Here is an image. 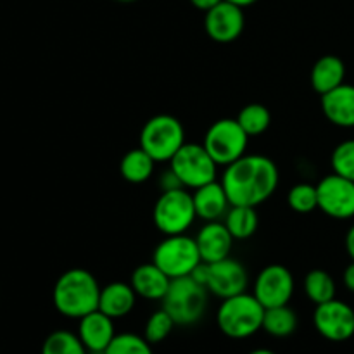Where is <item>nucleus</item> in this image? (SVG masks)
<instances>
[{"label":"nucleus","instance_id":"1","mask_svg":"<svg viewBox=\"0 0 354 354\" xmlns=\"http://www.w3.org/2000/svg\"><path fill=\"white\" fill-rule=\"evenodd\" d=\"M279 168L266 156L244 154L225 166L221 185L232 206L258 207L272 197L279 187Z\"/></svg>","mask_w":354,"mask_h":354},{"label":"nucleus","instance_id":"2","mask_svg":"<svg viewBox=\"0 0 354 354\" xmlns=\"http://www.w3.org/2000/svg\"><path fill=\"white\" fill-rule=\"evenodd\" d=\"M100 289L95 277L83 268H71L62 273L54 286L52 299L62 317L80 318L99 310Z\"/></svg>","mask_w":354,"mask_h":354},{"label":"nucleus","instance_id":"3","mask_svg":"<svg viewBox=\"0 0 354 354\" xmlns=\"http://www.w3.org/2000/svg\"><path fill=\"white\" fill-rule=\"evenodd\" d=\"M265 306L254 294L242 292L223 299L218 310L216 322L220 330L230 339H248L263 328Z\"/></svg>","mask_w":354,"mask_h":354},{"label":"nucleus","instance_id":"4","mask_svg":"<svg viewBox=\"0 0 354 354\" xmlns=\"http://www.w3.org/2000/svg\"><path fill=\"white\" fill-rule=\"evenodd\" d=\"M206 286L197 282L192 275L175 279L169 283L166 296L162 297V310L169 313L180 327H189L197 324L204 317L207 308Z\"/></svg>","mask_w":354,"mask_h":354},{"label":"nucleus","instance_id":"5","mask_svg":"<svg viewBox=\"0 0 354 354\" xmlns=\"http://www.w3.org/2000/svg\"><path fill=\"white\" fill-rule=\"evenodd\" d=\"M185 144V130L178 118L158 114L145 121L140 131V147L156 162L171 161L173 156Z\"/></svg>","mask_w":354,"mask_h":354},{"label":"nucleus","instance_id":"6","mask_svg":"<svg viewBox=\"0 0 354 354\" xmlns=\"http://www.w3.org/2000/svg\"><path fill=\"white\" fill-rule=\"evenodd\" d=\"M152 263L158 265L171 280L189 277L203 263L196 239L187 234L165 235L156 245Z\"/></svg>","mask_w":354,"mask_h":354},{"label":"nucleus","instance_id":"7","mask_svg":"<svg viewBox=\"0 0 354 354\" xmlns=\"http://www.w3.org/2000/svg\"><path fill=\"white\" fill-rule=\"evenodd\" d=\"M194 279L206 286L213 296L228 299L245 292L249 283V275L245 266L232 256L214 263H201L192 273Z\"/></svg>","mask_w":354,"mask_h":354},{"label":"nucleus","instance_id":"8","mask_svg":"<svg viewBox=\"0 0 354 354\" xmlns=\"http://www.w3.org/2000/svg\"><path fill=\"white\" fill-rule=\"evenodd\" d=\"M154 225L162 235L187 234L196 221V206L187 189L162 190L152 211Z\"/></svg>","mask_w":354,"mask_h":354},{"label":"nucleus","instance_id":"9","mask_svg":"<svg viewBox=\"0 0 354 354\" xmlns=\"http://www.w3.org/2000/svg\"><path fill=\"white\" fill-rule=\"evenodd\" d=\"M169 169L185 189H199L216 180L218 165L203 144H183L169 161Z\"/></svg>","mask_w":354,"mask_h":354},{"label":"nucleus","instance_id":"10","mask_svg":"<svg viewBox=\"0 0 354 354\" xmlns=\"http://www.w3.org/2000/svg\"><path fill=\"white\" fill-rule=\"evenodd\" d=\"M249 135L237 120L223 118L207 128L203 145L218 166H228L241 159L248 149Z\"/></svg>","mask_w":354,"mask_h":354},{"label":"nucleus","instance_id":"11","mask_svg":"<svg viewBox=\"0 0 354 354\" xmlns=\"http://www.w3.org/2000/svg\"><path fill=\"white\" fill-rule=\"evenodd\" d=\"M318 209L334 220H349L354 216V182L332 173L317 185Z\"/></svg>","mask_w":354,"mask_h":354},{"label":"nucleus","instance_id":"12","mask_svg":"<svg viewBox=\"0 0 354 354\" xmlns=\"http://www.w3.org/2000/svg\"><path fill=\"white\" fill-rule=\"evenodd\" d=\"M294 289H296V282L289 268L283 265H268L256 277L252 294L266 310V308L289 304Z\"/></svg>","mask_w":354,"mask_h":354},{"label":"nucleus","instance_id":"13","mask_svg":"<svg viewBox=\"0 0 354 354\" xmlns=\"http://www.w3.org/2000/svg\"><path fill=\"white\" fill-rule=\"evenodd\" d=\"M313 324L327 341L344 342L354 335V310L342 301H327L317 306Z\"/></svg>","mask_w":354,"mask_h":354},{"label":"nucleus","instance_id":"14","mask_svg":"<svg viewBox=\"0 0 354 354\" xmlns=\"http://www.w3.org/2000/svg\"><path fill=\"white\" fill-rule=\"evenodd\" d=\"M245 26L244 9L235 3L223 0L204 17V28L209 38L216 44H232L242 35Z\"/></svg>","mask_w":354,"mask_h":354},{"label":"nucleus","instance_id":"15","mask_svg":"<svg viewBox=\"0 0 354 354\" xmlns=\"http://www.w3.org/2000/svg\"><path fill=\"white\" fill-rule=\"evenodd\" d=\"M78 337L82 339L83 346L90 353L104 354V351L113 342V339L116 337L114 320L100 310L92 311L86 317L80 318Z\"/></svg>","mask_w":354,"mask_h":354},{"label":"nucleus","instance_id":"16","mask_svg":"<svg viewBox=\"0 0 354 354\" xmlns=\"http://www.w3.org/2000/svg\"><path fill=\"white\" fill-rule=\"evenodd\" d=\"M234 241L235 239L223 221H206L196 237L203 263H214L228 258Z\"/></svg>","mask_w":354,"mask_h":354},{"label":"nucleus","instance_id":"17","mask_svg":"<svg viewBox=\"0 0 354 354\" xmlns=\"http://www.w3.org/2000/svg\"><path fill=\"white\" fill-rule=\"evenodd\" d=\"M320 97L322 111L332 124L341 128H354V85L342 83L337 88Z\"/></svg>","mask_w":354,"mask_h":354},{"label":"nucleus","instance_id":"18","mask_svg":"<svg viewBox=\"0 0 354 354\" xmlns=\"http://www.w3.org/2000/svg\"><path fill=\"white\" fill-rule=\"evenodd\" d=\"M192 199L197 218L204 221H220L232 206L223 185L216 180L194 190Z\"/></svg>","mask_w":354,"mask_h":354},{"label":"nucleus","instance_id":"19","mask_svg":"<svg viewBox=\"0 0 354 354\" xmlns=\"http://www.w3.org/2000/svg\"><path fill=\"white\" fill-rule=\"evenodd\" d=\"M131 287L138 297L149 301H162L169 289L171 279L154 263L137 266L131 273Z\"/></svg>","mask_w":354,"mask_h":354},{"label":"nucleus","instance_id":"20","mask_svg":"<svg viewBox=\"0 0 354 354\" xmlns=\"http://www.w3.org/2000/svg\"><path fill=\"white\" fill-rule=\"evenodd\" d=\"M135 303H137V292L133 290L131 283L111 282L100 289L99 310L113 320L131 313Z\"/></svg>","mask_w":354,"mask_h":354},{"label":"nucleus","instance_id":"21","mask_svg":"<svg viewBox=\"0 0 354 354\" xmlns=\"http://www.w3.org/2000/svg\"><path fill=\"white\" fill-rule=\"evenodd\" d=\"M346 78V64L341 57L337 55H322L317 62L313 64L310 73L311 86L317 93L324 95V93L330 92V90L337 88L339 85L344 83Z\"/></svg>","mask_w":354,"mask_h":354},{"label":"nucleus","instance_id":"22","mask_svg":"<svg viewBox=\"0 0 354 354\" xmlns=\"http://www.w3.org/2000/svg\"><path fill=\"white\" fill-rule=\"evenodd\" d=\"M156 161L142 147L131 149L121 158L120 173L130 183H144L154 173Z\"/></svg>","mask_w":354,"mask_h":354},{"label":"nucleus","instance_id":"23","mask_svg":"<svg viewBox=\"0 0 354 354\" xmlns=\"http://www.w3.org/2000/svg\"><path fill=\"white\" fill-rule=\"evenodd\" d=\"M225 225L235 241H244L252 237L259 227V218L256 207L251 206H230L225 214Z\"/></svg>","mask_w":354,"mask_h":354},{"label":"nucleus","instance_id":"24","mask_svg":"<svg viewBox=\"0 0 354 354\" xmlns=\"http://www.w3.org/2000/svg\"><path fill=\"white\" fill-rule=\"evenodd\" d=\"M297 328V315L289 304L266 308L263 318V330L273 337H289Z\"/></svg>","mask_w":354,"mask_h":354},{"label":"nucleus","instance_id":"25","mask_svg":"<svg viewBox=\"0 0 354 354\" xmlns=\"http://www.w3.org/2000/svg\"><path fill=\"white\" fill-rule=\"evenodd\" d=\"M304 292H306L308 299L315 306H318V304L335 299V282L330 273L325 270H311L304 279Z\"/></svg>","mask_w":354,"mask_h":354},{"label":"nucleus","instance_id":"26","mask_svg":"<svg viewBox=\"0 0 354 354\" xmlns=\"http://www.w3.org/2000/svg\"><path fill=\"white\" fill-rule=\"evenodd\" d=\"M235 120L239 121L242 130L249 137H258V135H263L268 130L270 123H272V113L263 104L252 102L242 107L241 113H239V116Z\"/></svg>","mask_w":354,"mask_h":354},{"label":"nucleus","instance_id":"27","mask_svg":"<svg viewBox=\"0 0 354 354\" xmlns=\"http://www.w3.org/2000/svg\"><path fill=\"white\" fill-rule=\"evenodd\" d=\"M41 354H88L78 334L68 330H55L45 339Z\"/></svg>","mask_w":354,"mask_h":354},{"label":"nucleus","instance_id":"28","mask_svg":"<svg viewBox=\"0 0 354 354\" xmlns=\"http://www.w3.org/2000/svg\"><path fill=\"white\" fill-rule=\"evenodd\" d=\"M287 204L292 211L299 214H308L318 207L317 185L311 183H297L287 194Z\"/></svg>","mask_w":354,"mask_h":354},{"label":"nucleus","instance_id":"29","mask_svg":"<svg viewBox=\"0 0 354 354\" xmlns=\"http://www.w3.org/2000/svg\"><path fill=\"white\" fill-rule=\"evenodd\" d=\"M175 320L169 317V313L166 310H158L149 317L147 324L144 328V337L147 339V342L151 344H159V342L165 341L171 330L175 328Z\"/></svg>","mask_w":354,"mask_h":354},{"label":"nucleus","instance_id":"30","mask_svg":"<svg viewBox=\"0 0 354 354\" xmlns=\"http://www.w3.org/2000/svg\"><path fill=\"white\" fill-rule=\"evenodd\" d=\"M151 346L145 337L127 332V334H116L104 354H154Z\"/></svg>","mask_w":354,"mask_h":354},{"label":"nucleus","instance_id":"31","mask_svg":"<svg viewBox=\"0 0 354 354\" xmlns=\"http://www.w3.org/2000/svg\"><path fill=\"white\" fill-rule=\"evenodd\" d=\"M330 162L334 173L354 182V138L342 142L334 149Z\"/></svg>","mask_w":354,"mask_h":354},{"label":"nucleus","instance_id":"32","mask_svg":"<svg viewBox=\"0 0 354 354\" xmlns=\"http://www.w3.org/2000/svg\"><path fill=\"white\" fill-rule=\"evenodd\" d=\"M342 280H344L346 289L354 292V261H351V265H348V268L344 270V275H342Z\"/></svg>","mask_w":354,"mask_h":354},{"label":"nucleus","instance_id":"33","mask_svg":"<svg viewBox=\"0 0 354 354\" xmlns=\"http://www.w3.org/2000/svg\"><path fill=\"white\" fill-rule=\"evenodd\" d=\"M220 2H223V0H190V3H192L196 9L204 10V12H207L209 9H213V7L218 6Z\"/></svg>","mask_w":354,"mask_h":354},{"label":"nucleus","instance_id":"34","mask_svg":"<svg viewBox=\"0 0 354 354\" xmlns=\"http://www.w3.org/2000/svg\"><path fill=\"white\" fill-rule=\"evenodd\" d=\"M346 249H348V254L351 256V259L354 261V225L349 228L348 235H346Z\"/></svg>","mask_w":354,"mask_h":354},{"label":"nucleus","instance_id":"35","mask_svg":"<svg viewBox=\"0 0 354 354\" xmlns=\"http://www.w3.org/2000/svg\"><path fill=\"white\" fill-rule=\"evenodd\" d=\"M228 2L235 3V6H239V7H242V9H244V7H249V6H252V3H256L258 0H228Z\"/></svg>","mask_w":354,"mask_h":354},{"label":"nucleus","instance_id":"36","mask_svg":"<svg viewBox=\"0 0 354 354\" xmlns=\"http://www.w3.org/2000/svg\"><path fill=\"white\" fill-rule=\"evenodd\" d=\"M249 354H275V353L270 351V349H254V351H251Z\"/></svg>","mask_w":354,"mask_h":354},{"label":"nucleus","instance_id":"37","mask_svg":"<svg viewBox=\"0 0 354 354\" xmlns=\"http://www.w3.org/2000/svg\"><path fill=\"white\" fill-rule=\"evenodd\" d=\"M118 2H135V0H118Z\"/></svg>","mask_w":354,"mask_h":354}]
</instances>
